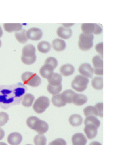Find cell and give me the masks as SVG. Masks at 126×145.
I'll list each match as a JSON object with an SVG mask.
<instances>
[{
  "instance_id": "1",
  "label": "cell",
  "mask_w": 126,
  "mask_h": 145,
  "mask_svg": "<svg viewBox=\"0 0 126 145\" xmlns=\"http://www.w3.org/2000/svg\"><path fill=\"white\" fill-rule=\"evenodd\" d=\"M27 90L26 86L19 83L11 85H0V106L7 109L19 104Z\"/></svg>"
},
{
  "instance_id": "2",
  "label": "cell",
  "mask_w": 126,
  "mask_h": 145,
  "mask_svg": "<svg viewBox=\"0 0 126 145\" xmlns=\"http://www.w3.org/2000/svg\"><path fill=\"white\" fill-rule=\"evenodd\" d=\"M85 125L84 130L87 137L89 140L94 138L97 136L98 129L101 123L96 117L94 116L87 117L84 121Z\"/></svg>"
},
{
  "instance_id": "3",
  "label": "cell",
  "mask_w": 126,
  "mask_h": 145,
  "mask_svg": "<svg viewBox=\"0 0 126 145\" xmlns=\"http://www.w3.org/2000/svg\"><path fill=\"white\" fill-rule=\"evenodd\" d=\"M26 124L30 128L35 130L39 135L45 133L48 130L47 123L36 116L29 117L27 120Z\"/></svg>"
},
{
  "instance_id": "4",
  "label": "cell",
  "mask_w": 126,
  "mask_h": 145,
  "mask_svg": "<svg viewBox=\"0 0 126 145\" xmlns=\"http://www.w3.org/2000/svg\"><path fill=\"white\" fill-rule=\"evenodd\" d=\"M47 80L49 83L47 87L48 92L53 95L59 94L62 89V77L61 75L57 73H53Z\"/></svg>"
},
{
  "instance_id": "5",
  "label": "cell",
  "mask_w": 126,
  "mask_h": 145,
  "mask_svg": "<svg viewBox=\"0 0 126 145\" xmlns=\"http://www.w3.org/2000/svg\"><path fill=\"white\" fill-rule=\"evenodd\" d=\"M57 65L58 62L55 58L49 57L45 61V65L40 69V75L45 78L49 79L53 74L54 70Z\"/></svg>"
},
{
  "instance_id": "6",
  "label": "cell",
  "mask_w": 126,
  "mask_h": 145,
  "mask_svg": "<svg viewBox=\"0 0 126 145\" xmlns=\"http://www.w3.org/2000/svg\"><path fill=\"white\" fill-rule=\"evenodd\" d=\"M21 59L24 64L31 65L35 63L36 60L35 48L33 45H26L22 50Z\"/></svg>"
},
{
  "instance_id": "7",
  "label": "cell",
  "mask_w": 126,
  "mask_h": 145,
  "mask_svg": "<svg viewBox=\"0 0 126 145\" xmlns=\"http://www.w3.org/2000/svg\"><path fill=\"white\" fill-rule=\"evenodd\" d=\"M21 78L24 84L32 87H37L41 84V80L40 77L34 73L29 72H24L22 75Z\"/></svg>"
},
{
  "instance_id": "8",
  "label": "cell",
  "mask_w": 126,
  "mask_h": 145,
  "mask_svg": "<svg viewBox=\"0 0 126 145\" xmlns=\"http://www.w3.org/2000/svg\"><path fill=\"white\" fill-rule=\"evenodd\" d=\"M89 82V80L87 78L78 75L72 82L71 85L72 88L77 92H82L86 89Z\"/></svg>"
},
{
  "instance_id": "9",
  "label": "cell",
  "mask_w": 126,
  "mask_h": 145,
  "mask_svg": "<svg viewBox=\"0 0 126 145\" xmlns=\"http://www.w3.org/2000/svg\"><path fill=\"white\" fill-rule=\"evenodd\" d=\"M94 36L93 35H86L82 33L79 37V46L82 50L86 51L90 49L93 46Z\"/></svg>"
},
{
  "instance_id": "10",
  "label": "cell",
  "mask_w": 126,
  "mask_h": 145,
  "mask_svg": "<svg viewBox=\"0 0 126 145\" xmlns=\"http://www.w3.org/2000/svg\"><path fill=\"white\" fill-rule=\"evenodd\" d=\"M50 100L45 96L39 97L35 101L33 106V109L36 113L41 114L43 113L50 105Z\"/></svg>"
},
{
  "instance_id": "11",
  "label": "cell",
  "mask_w": 126,
  "mask_h": 145,
  "mask_svg": "<svg viewBox=\"0 0 126 145\" xmlns=\"http://www.w3.org/2000/svg\"><path fill=\"white\" fill-rule=\"evenodd\" d=\"M83 33L86 35H100L102 31V28L96 24L86 23L81 25Z\"/></svg>"
},
{
  "instance_id": "12",
  "label": "cell",
  "mask_w": 126,
  "mask_h": 145,
  "mask_svg": "<svg viewBox=\"0 0 126 145\" xmlns=\"http://www.w3.org/2000/svg\"><path fill=\"white\" fill-rule=\"evenodd\" d=\"M93 65L94 72L95 75H103V61L102 58L99 55H96L92 59Z\"/></svg>"
},
{
  "instance_id": "13",
  "label": "cell",
  "mask_w": 126,
  "mask_h": 145,
  "mask_svg": "<svg viewBox=\"0 0 126 145\" xmlns=\"http://www.w3.org/2000/svg\"><path fill=\"white\" fill-rule=\"evenodd\" d=\"M28 39L34 41L40 40L43 36V33L41 29L37 28H32L29 29L26 32Z\"/></svg>"
},
{
  "instance_id": "14",
  "label": "cell",
  "mask_w": 126,
  "mask_h": 145,
  "mask_svg": "<svg viewBox=\"0 0 126 145\" xmlns=\"http://www.w3.org/2000/svg\"><path fill=\"white\" fill-rule=\"evenodd\" d=\"M79 73L84 77L90 78L93 77L94 69L91 65L88 63L81 64L79 67Z\"/></svg>"
},
{
  "instance_id": "15",
  "label": "cell",
  "mask_w": 126,
  "mask_h": 145,
  "mask_svg": "<svg viewBox=\"0 0 126 145\" xmlns=\"http://www.w3.org/2000/svg\"><path fill=\"white\" fill-rule=\"evenodd\" d=\"M23 137L20 133L13 132L9 135L7 141L10 145H19L22 141Z\"/></svg>"
},
{
  "instance_id": "16",
  "label": "cell",
  "mask_w": 126,
  "mask_h": 145,
  "mask_svg": "<svg viewBox=\"0 0 126 145\" xmlns=\"http://www.w3.org/2000/svg\"><path fill=\"white\" fill-rule=\"evenodd\" d=\"M72 140L73 145H85L87 142L86 137L81 133L74 134L72 136Z\"/></svg>"
},
{
  "instance_id": "17",
  "label": "cell",
  "mask_w": 126,
  "mask_h": 145,
  "mask_svg": "<svg viewBox=\"0 0 126 145\" xmlns=\"http://www.w3.org/2000/svg\"><path fill=\"white\" fill-rule=\"evenodd\" d=\"M57 35L61 38L67 39L72 36V31L69 28L60 27L57 30Z\"/></svg>"
},
{
  "instance_id": "18",
  "label": "cell",
  "mask_w": 126,
  "mask_h": 145,
  "mask_svg": "<svg viewBox=\"0 0 126 145\" xmlns=\"http://www.w3.org/2000/svg\"><path fill=\"white\" fill-rule=\"evenodd\" d=\"M84 115L85 116H100L101 117L97 106L95 105V106H89L87 107L83 110Z\"/></svg>"
},
{
  "instance_id": "19",
  "label": "cell",
  "mask_w": 126,
  "mask_h": 145,
  "mask_svg": "<svg viewBox=\"0 0 126 145\" xmlns=\"http://www.w3.org/2000/svg\"><path fill=\"white\" fill-rule=\"evenodd\" d=\"M60 72L63 76H68L73 75L75 72V68L72 65H64L60 69Z\"/></svg>"
},
{
  "instance_id": "20",
  "label": "cell",
  "mask_w": 126,
  "mask_h": 145,
  "mask_svg": "<svg viewBox=\"0 0 126 145\" xmlns=\"http://www.w3.org/2000/svg\"><path fill=\"white\" fill-rule=\"evenodd\" d=\"M76 93L72 90H67L61 94L64 101L66 103H73V97Z\"/></svg>"
},
{
  "instance_id": "21",
  "label": "cell",
  "mask_w": 126,
  "mask_h": 145,
  "mask_svg": "<svg viewBox=\"0 0 126 145\" xmlns=\"http://www.w3.org/2000/svg\"><path fill=\"white\" fill-rule=\"evenodd\" d=\"M3 27L5 30L7 32L19 31L22 30V25L20 24H4Z\"/></svg>"
},
{
  "instance_id": "22",
  "label": "cell",
  "mask_w": 126,
  "mask_h": 145,
  "mask_svg": "<svg viewBox=\"0 0 126 145\" xmlns=\"http://www.w3.org/2000/svg\"><path fill=\"white\" fill-rule=\"evenodd\" d=\"M66 43L63 40L61 39H56L52 42V47L56 51L60 52L64 50L66 48Z\"/></svg>"
},
{
  "instance_id": "23",
  "label": "cell",
  "mask_w": 126,
  "mask_h": 145,
  "mask_svg": "<svg viewBox=\"0 0 126 145\" xmlns=\"http://www.w3.org/2000/svg\"><path fill=\"white\" fill-rule=\"evenodd\" d=\"M87 101L86 96L81 94L76 93L73 97V103L76 105L80 106L85 104Z\"/></svg>"
},
{
  "instance_id": "24",
  "label": "cell",
  "mask_w": 126,
  "mask_h": 145,
  "mask_svg": "<svg viewBox=\"0 0 126 145\" xmlns=\"http://www.w3.org/2000/svg\"><path fill=\"white\" fill-rule=\"evenodd\" d=\"M83 120L81 116L77 114H74L71 116L69 119L70 123L74 127L80 126L82 124Z\"/></svg>"
},
{
  "instance_id": "25",
  "label": "cell",
  "mask_w": 126,
  "mask_h": 145,
  "mask_svg": "<svg viewBox=\"0 0 126 145\" xmlns=\"http://www.w3.org/2000/svg\"><path fill=\"white\" fill-rule=\"evenodd\" d=\"M51 101L54 105L58 108L65 106L67 104L64 101L61 94L53 96L51 99Z\"/></svg>"
},
{
  "instance_id": "26",
  "label": "cell",
  "mask_w": 126,
  "mask_h": 145,
  "mask_svg": "<svg viewBox=\"0 0 126 145\" xmlns=\"http://www.w3.org/2000/svg\"><path fill=\"white\" fill-rule=\"evenodd\" d=\"M91 84L95 89L102 90L103 88V79L102 77H95L92 81Z\"/></svg>"
},
{
  "instance_id": "27",
  "label": "cell",
  "mask_w": 126,
  "mask_h": 145,
  "mask_svg": "<svg viewBox=\"0 0 126 145\" xmlns=\"http://www.w3.org/2000/svg\"><path fill=\"white\" fill-rule=\"evenodd\" d=\"M35 97L33 95L30 93L26 94L23 97L22 103L23 105L26 107L31 106Z\"/></svg>"
},
{
  "instance_id": "28",
  "label": "cell",
  "mask_w": 126,
  "mask_h": 145,
  "mask_svg": "<svg viewBox=\"0 0 126 145\" xmlns=\"http://www.w3.org/2000/svg\"><path fill=\"white\" fill-rule=\"evenodd\" d=\"M26 30L22 29L18 32L15 33V36L18 41L22 44L26 43L28 39L26 36Z\"/></svg>"
},
{
  "instance_id": "29",
  "label": "cell",
  "mask_w": 126,
  "mask_h": 145,
  "mask_svg": "<svg viewBox=\"0 0 126 145\" xmlns=\"http://www.w3.org/2000/svg\"><path fill=\"white\" fill-rule=\"evenodd\" d=\"M37 48L40 52L43 53H46L51 50V44L47 41H41L38 44Z\"/></svg>"
},
{
  "instance_id": "30",
  "label": "cell",
  "mask_w": 126,
  "mask_h": 145,
  "mask_svg": "<svg viewBox=\"0 0 126 145\" xmlns=\"http://www.w3.org/2000/svg\"><path fill=\"white\" fill-rule=\"evenodd\" d=\"M34 142L35 145H46L47 139L44 135L39 134L35 136Z\"/></svg>"
},
{
  "instance_id": "31",
  "label": "cell",
  "mask_w": 126,
  "mask_h": 145,
  "mask_svg": "<svg viewBox=\"0 0 126 145\" xmlns=\"http://www.w3.org/2000/svg\"><path fill=\"white\" fill-rule=\"evenodd\" d=\"M9 119V116L4 112H0V127L3 126L7 122Z\"/></svg>"
},
{
  "instance_id": "32",
  "label": "cell",
  "mask_w": 126,
  "mask_h": 145,
  "mask_svg": "<svg viewBox=\"0 0 126 145\" xmlns=\"http://www.w3.org/2000/svg\"><path fill=\"white\" fill-rule=\"evenodd\" d=\"M49 145H67V143L63 139L58 138L50 142Z\"/></svg>"
},
{
  "instance_id": "33",
  "label": "cell",
  "mask_w": 126,
  "mask_h": 145,
  "mask_svg": "<svg viewBox=\"0 0 126 145\" xmlns=\"http://www.w3.org/2000/svg\"><path fill=\"white\" fill-rule=\"evenodd\" d=\"M103 43L101 42L95 46V49L96 52L100 54L101 57L103 58Z\"/></svg>"
},
{
  "instance_id": "34",
  "label": "cell",
  "mask_w": 126,
  "mask_h": 145,
  "mask_svg": "<svg viewBox=\"0 0 126 145\" xmlns=\"http://www.w3.org/2000/svg\"><path fill=\"white\" fill-rule=\"evenodd\" d=\"M5 131L2 129L0 128V140L3 139L5 136Z\"/></svg>"
},
{
  "instance_id": "35",
  "label": "cell",
  "mask_w": 126,
  "mask_h": 145,
  "mask_svg": "<svg viewBox=\"0 0 126 145\" xmlns=\"http://www.w3.org/2000/svg\"><path fill=\"white\" fill-rule=\"evenodd\" d=\"M89 145H102L100 142H97V141H93L91 142Z\"/></svg>"
},
{
  "instance_id": "36",
  "label": "cell",
  "mask_w": 126,
  "mask_h": 145,
  "mask_svg": "<svg viewBox=\"0 0 126 145\" xmlns=\"http://www.w3.org/2000/svg\"><path fill=\"white\" fill-rule=\"evenodd\" d=\"M0 145H7V144L4 142H0Z\"/></svg>"
},
{
  "instance_id": "37",
  "label": "cell",
  "mask_w": 126,
  "mask_h": 145,
  "mask_svg": "<svg viewBox=\"0 0 126 145\" xmlns=\"http://www.w3.org/2000/svg\"><path fill=\"white\" fill-rule=\"evenodd\" d=\"M1 45H2V42H1V40H0V47H1Z\"/></svg>"
},
{
  "instance_id": "38",
  "label": "cell",
  "mask_w": 126,
  "mask_h": 145,
  "mask_svg": "<svg viewBox=\"0 0 126 145\" xmlns=\"http://www.w3.org/2000/svg\"><path fill=\"white\" fill-rule=\"evenodd\" d=\"M26 145H30V144H27Z\"/></svg>"
}]
</instances>
